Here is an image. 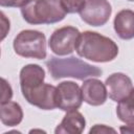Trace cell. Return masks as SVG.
I'll return each instance as SVG.
<instances>
[{
	"instance_id": "1",
	"label": "cell",
	"mask_w": 134,
	"mask_h": 134,
	"mask_svg": "<svg viewBox=\"0 0 134 134\" xmlns=\"http://www.w3.org/2000/svg\"><path fill=\"white\" fill-rule=\"evenodd\" d=\"M75 50L80 57L97 63L110 62L118 53V47L115 42L95 31H84L81 34Z\"/></svg>"
},
{
	"instance_id": "2",
	"label": "cell",
	"mask_w": 134,
	"mask_h": 134,
	"mask_svg": "<svg viewBox=\"0 0 134 134\" xmlns=\"http://www.w3.org/2000/svg\"><path fill=\"white\" fill-rule=\"evenodd\" d=\"M46 66L53 80L73 77L83 81L88 77H97L103 73L98 67L92 66L74 57L65 59L53 57L46 62Z\"/></svg>"
},
{
	"instance_id": "3",
	"label": "cell",
	"mask_w": 134,
	"mask_h": 134,
	"mask_svg": "<svg viewBox=\"0 0 134 134\" xmlns=\"http://www.w3.org/2000/svg\"><path fill=\"white\" fill-rule=\"evenodd\" d=\"M21 14L29 24L57 23L66 16L60 0H29L21 7Z\"/></svg>"
},
{
	"instance_id": "4",
	"label": "cell",
	"mask_w": 134,
	"mask_h": 134,
	"mask_svg": "<svg viewBox=\"0 0 134 134\" xmlns=\"http://www.w3.org/2000/svg\"><path fill=\"white\" fill-rule=\"evenodd\" d=\"M15 52L23 58L42 60L46 58V39L43 32L32 29L22 30L14 40Z\"/></svg>"
},
{
	"instance_id": "5",
	"label": "cell",
	"mask_w": 134,
	"mask_h": 134,
	"mask_svg": "<svg viewBox=\"0 0 134 134\" xmlns=\"http://www.w3.org/2000/svg\"><path fill=\"white\" fill-rule=\"evenodd\" d=\"M80 31L73 26H64L53 31L48 45L51 51L58 55H66L73 52L76 46Z\"/></svg>"
},
{
	"instance_id": "6",
	"label": "cell",
	"mask_w": 134,
	"mask_h": 134,
	"mask_svg": "<svg viewBox=\"0 0 134 134\" xmlns=\"http://www.w3.org/2000/svg\"><path fill=\"white\" fill-rule=\"evenodd\" d=\"M24 98L42 110L57 108V87L50 84H41L35 88L21 90Z\"/></svg>"
},
{
	"instance_id": "7",
	"label": "cell",
	"mask_w": 134,
	"mask_h": 134,
	"mask_svg": "<svg viewBox=\"0 0 134 134\" xmlns=\"http://www.w3.org/2000/svg\"><path fill=\"white\" fill-rule=\"evenodd\" d=\"M112 13L108 0H86L84 8L80 15L84 22L91 26L105 25Z\"/></svg>"
},
{
	"instance_id": "8",
	"label": "cell",
	"mask_w": 134,
	"mask_h": 134,
	"mask_svg": "<svg viewBox=\"0 0 134 134\" xmlns=\"http://www.w3.org/2000/svg\"><path fill=\"white\" fill-rule=\"evenodd\" d=\"M83 102L82 89L77 84L67 81L57 87V107L63 111H72L81 107Z\"/></svg>"
},
{
	"instance_id": "9",
	"label": "cell",
	"mask_w": 134,
	"mask_h": 134,
	"mask_svg": "<svg viewBox=\"0 0 134 134\" xmlns=\"http://www.w3.org/2000/svg\"><path fill=\"white\" fill-rule=\"evenodd\" d=\"M105 84L109 97L114 102H119L130 96L133 90L131 79L120 72L112 73L109 75Z\"/></svg>"
},
{
	"instance_id": "10",
	"label": "cell",
	"mask_w": 134,
	"mask_h": 134,
	"mask_svg": "<svg viewBox=\"0 0 134 134\" xmlns=\"http://www.w3.org/2000/svg\"><path fill=\"white\" fill-rule=\"evenodd\" d=\"M81 89L83 94V100L91 106H100L107 99L108 92L106 85H104L97 79L86 80L82 85Z\"/></svg>"
},
{
	"instance_id": "11",
	"label": "cell",
	"mask_w": 134,
	"mask_h": 134,
	"mask_svg": "<svg viewBox=\"0 0 134 134\" xmlns=\"http://www.w3.org/2000/svg\"><path fill=\"white\" fill-rule=\"evenodd\" d=\"M86 126L84 116L76 110L68 111L55 129V134H81Z\"/></svg>"
},
{
	"instance_id": "12",
	"label": "cell",
	"mask_w": 134,
	"mask_h": 134,
	"mask_svg": "<svg viewBox=\"0 0 134 134\" xmlns=\"http://www.w3.org/2000/svg\"><path fill=\"white\" fill-rule=\"evenodd\" d=\"M45 71L42 67L36 64L24 66L20 71V86L21 90L31 89L44 83Z\"/></svg>"
},
{
	"instance_id": "13",
	"label": "cell",
	"mask_w": 134,
	"mask_h": 134,
	"mask_svg": "<svg viewBox=\"0 0 134 134\" xmlns=\"http://www.w3.org/2000/svg\"><path fill=\"white\" fill-rule=\"evenodd\" d=\"M114 29L118 37L124 40L134 38V12L122 9L116 14L114 19Z\"/></svg>"
},
{
	"instance_id": "14",
	"label": "cell",
	"mask_w": 134,
	"mask_h": 134,
	"mask_svg": "<svg viewBox=\"0 0 134 134\" xmlns=\"http://www.w3.org/2000/svg\"><path fill=\"white\" fill-rule=\"evenodd\" d=\"M0 118L2 124L8 127L19 125L23 118V111L19 104L15 102H6L1 104Z\"/></svg>"
},
{
	"instance_id": "15",
	"label": "cell",
	"mask_w": 134,
	"mask_h": 134,
	"mask_svg": "<svg viewBox=\"0 0 134 134\" xmlns=\"http://www.w3.org/2000/svg\"><path fill=\"white\" fill-rule=\"evenodd\" d=\"M117 117L127 125H134V98L128 96L118 102L116 107Z\"/></svg>"
},
{
	"instance_id": "16",
	"label": "cell",
	"mask_w": 134,
	"mask_h": 134,
	"mask_svg": "<svg viewBox=\"0 0 134 134\" xmlns=\"http://www.w3.org/2000/svg\"><path fill=\"white\" fill-rule=\"evenodd\" d=\"M61 5L67 14L81 13L84 8L86 0H60Z\"/></svg>"
},
{
	"instance_id": "17",
	"label": "cell",
	"mask_w": 134,
	"mask_h": 134,
	"mask_svg": "<svg viewBox=\"0 0 134 134\" xmlns=\"http://www.w3.org/2000/svg\"><path fill=\"white\" fill-rule=\"evenodd\" d=\"M12 96H13V90L9 84L4 79H1V104L9 102Z\"/></svg>"
},
{
	"instance_id": "18",
	"label": "cell",
	"mask_w": 134,
	"mask_h": 134,
	"mask_svg": "<svg viewBox=\"0 0 134 134\" xmlns=\"http://www.w3.org/2000/svg\"><path fill=\"white\" fill-rule=\"evenodd\" d=\"M29 0H0L1 6L4 7H22Z\"/></svg>"
},
{
	"instance_id": "19",
	"label": "cell",
	"mask_w": 134,
	"mask_h": 134,
	"mask_svg": "<svg viewBox=\"0 0 134 134\" xmlns=\"http://www.w3.org/2000/svg\"><path fill=\"white\" fill-rule=\"evenodd\" d=\"M1 30H2V36H1V40H3L6 36V32L9 30V21L5 18L4 14L1 13Z\"/></svg>"
},
{
	"instance_id": "20",
	"label": "cell",
	"mask_w": 134,
	"mask_h": 134,
	"mask_svg": "<svg viewBox=\"0 0 134 134\" xmlns=\"http://www.w3.org/2000/svg\"><path fill=\"white\" fill-rule=\"evenodd\" d=\"M108 132L114 133L115 130H113L111 128H108L104 125H95L93 128L90 129V133H108Z\"/></svg>"
},
{
	"instance_id": "21",
	"label": "cell",
	"mask_w": 134,
	"mask_h": 134,
	"mask_svg": "<svg viewBox=\"0 0 134 134\" xmlns=\"http://www.w3.org/2000/svg\"><path fill=\"white\" fill-rule=\"evenodd\" d=\"M121 133H134V125H129V126H124L120 128Z\"/></svg>"
},
{
	"instance_id": "22",
	"label": "cell",
	"mask_w": 134,
	"mask_h": 134,
	"mask_svg": "<svg viewBox=\"0 0 134 134\" xmlns=\"http://www.w3.org/2000/svg\"><path fill=\"white\" fill-rule=\"evenodd\" d=\"M131 96L134 98V88H133V90H132V93H131Z\"/></svg>"
},
{
	"instance_id": "23",
	"label": "cell",
	"mask_w": 134,
	"mask_h": 134,
	"mask_svg": "<svg viewBox=\"0 0 134 134\" xmlns=\"http://www.w3.org/2000/svg\"><path fill=\"white\" fill-rule=\"evenodd\" d=\"M129 1H134V0H129Z\"/></svg>"
}]
</instances>
